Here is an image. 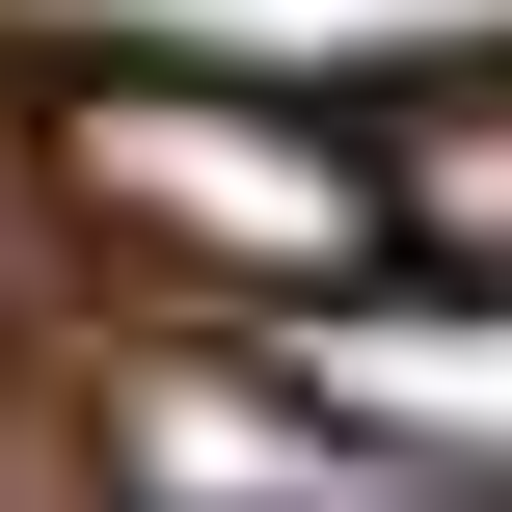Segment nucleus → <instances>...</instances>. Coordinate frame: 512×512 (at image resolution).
<instances>
[{
  "mask_svg": "<svg viewBox=\"0 0 512 512\" xmlns=\"http://www.w3.org/2000/svg\"><path fill=\"white\" fill-rule=\"evenodd\" d=\"M54 216L162 297H378L405 270L378 135H324L297 81H216V54H81L54 81Z\"/></svg>",
  "mask_w": 512,
  "mask_h": 512,
  "instance_id": "nucleus-1",
  "label": "nucleus"
},
{
  "mask_svg": "<svg viewBox=\"0 0 512 512\" xmlns=\"http://www.w3.org/2000/svg\"><path fill=\"white\" fill-rule=\"evenodd\" d=\"M378 216H405V270H512V81H432L378 135Z\"/></svg>",
  "mask_w": 512,
  "mask_h": 512,
  "instance_id": "nucleus-2",
  "label": "nucleus"
}]
</instances>
